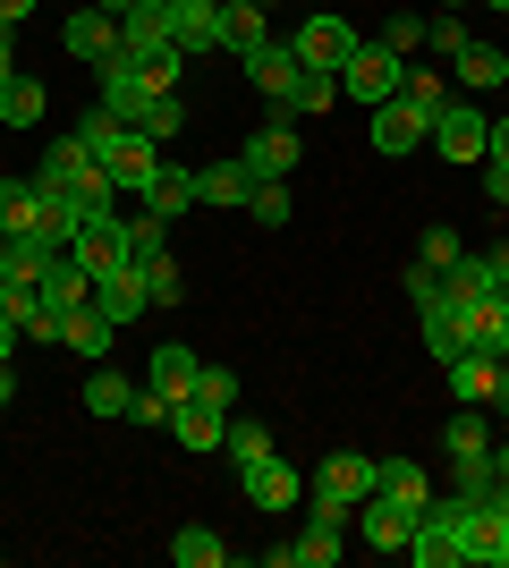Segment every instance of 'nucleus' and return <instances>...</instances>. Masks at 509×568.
Listing matches in <instances>:
<instances>
[{
    "label": "nucleus",
    "mask_w": 509,
    "mask_h": 568,
    "mask_svg": "<svg viewBox=\"0 0 509 568\" xmlns=\"http://www.w3.org/2000/svg\"><path fill=\"white\" fill-rule=\"evenodd\" d=\"M0 407H18V365H0Z\"/></svg>",
    "instance_id": "603ef678"
},
{
    "label": "nucleus",
    "mask_w": 509,
    "mask_h": 568,
    "mask_svg": "<svg viewBox=\"0 0 509 568\" xmlns=\"http://www.w3.org/2000/svg\"><path fill=\"white\" fill-rule=\"evenodd\" d=\"M399 77H408V60H399V51L357 43V51H348V69H339V94L374 111V102H390V94H399Z\"/></svg>",
    "instance_id": "7ed1b4c3"
},
{
    "label": "nucleus",
    "mask_w": 509,
    "mask_h": 568,
    "mask_svg": "<svg viewBox=\"0 0 509 568\" xmlns=\"http://www.w3.org/2000/svg\"><path fill=\"white\" fill-rule=\"evenodd\" d=\"M18 281V255H9V237H0V288Z\"/></svg>",
    "instance_id": "6e6d98bb"
},
{
    "label": "nucleus",
    "mask_w": 509,
    "mask_h": 568,
    "mask_svg": "<svg viewBox=\"0 0 509 568\" xmlns=\"http://www.w3.org/2000/svg\"><path fill=\"white\" fill-rule=\"evenodd\" d=\"M501 288H509V281H501Z\"/></svg>",
    "instance_id": "680f3d73"
},
{
    "label": "nucleus",
    "mask_w": 509,
    "mask_h": 568,
    "mask_svg": "<svg viewBox=\"0 0 509 568\" xmlns=\"http://www.w3.org/2000/svg\"><path fill=\"white\" fill-rule=\"evenodd\" d=\"M374 43L408 60V51H425V18H416V9H390V26H383V34H374Z\"/></svg>",
    "instance_id": "c03bdc74"
},
{
    "label": "nucleus",
    "mask_w": 509,
    "mask_h": 568,
    "mask_svg": "<svg viewBox=\"0 0 509 568\" xmlns=\"http://www.w3.org/2000/svg\"><path fill=\"white\" fill-rule=\"evenodd\" d=\"M221 450L238 458V467H255V458H272V425H255V416H238V407H230V425H221Z\"/></svg>",
    "instance_id": "f704fd0d"
},
{
    "label": "nucleus",
    "mask_w": 509,
    "mask_h": 568,
    "mask_svg": "<svg viewBox=\"0 0 509 568\" xmlns=\"http://www.w3.org/2000/svg\"><path fill=\"white\" fill-rule=\"evenodd\" d=\"M128 246H136V263L170 255V221L162 213H128Z\"/></svg>",
    "instance_id": "37998d69"
},
{
    "label": "nucleus",
    "mask_w": 509,
    "mask_h": 568,
    "mask_svg": "<svg viewBox=\"0 0 509 568\" xmlns=\"http://www.w3.org/2000/svg\"><path fill=\"white\" fill-rule=\"evenodd\" d=\"M60 348H77V356H85V365H102V356L120 348V323H111V314H102V306H77L69 323H60Z\"/></svg>",
    "instance_id": "4be33fe9"
},
{
    "label": "nucleus",
    "mask_w": 509,
    "mask_h": 568,
    "mask_svg": "<svg viewBox=\"0 0 509 568\" xmlns=\"http://www.w3.org/2000/svg\"><path fill=\"white\" fill-rule=\"evenodd\" d=\"M246 213H255V230H289V213H297L289 179H255V187H246Z\"/></svg>",
    "instance_id": "473e14b6"
},
{
    "label": "nucleus",
    "mask_w": 509,
    "mask_h": 568,
    "mask_svg": "<svg viewBox=\"0 0 509 568\" xmlns=\"http://www.w3.org/2000/svg\"><path fill=\"white\" fill-rule=\"evenodd\" d=\"M0 77H18V26H0Z\"/></svg>",
    "instance_id": "8fccbe9b"
},
{
    "label": "nucleus",
    "mask_w": 509,
    "mask_h": 568,
    "mask_svg": "<svg viewBox=\"0 0 509 568\" xmlns=\"http://www.w3.org/2000/svg\"><path fill=\"white\" fill-rule=\"evenodd\" d=\"M43 204H51V195L34 187V179H0V237L43 230Z\"/></svg>",
    "instance_id": "393cba45"
},
{
    "label": "nucleus",
    "mask_w": 509,
    "mask_h": 568,
    "mask_svg": "<svg viewBox=\"0 0 509 568\" xmlns=\"http://www.w3.org/2000/svg\"><path fill=\"white\" fill-rule=\"evenodd\" d=\"M501 450H509V425H501Z\"/></svg>",
    "instance_id": "bf43d9fd"
},
{
    "label": "nucleus",
    "mask_w": 509,
    "mask_h": 568,
    "mask_svg": "<svg viewBox=\"0 0 509 568\" xmlns=\"http://www.w3.org/2000/svg\"><path fill=\"white\" fill-rule=\"evenodd\" d=\"M195 374H204V356H195L187 339H162V348L145 356V390H162V399H187Z\"/></svg>",
    "instance_id": "f3484780"
},
{
    "label": "nucleus",
    "mask_w": 509,
    "mask_h": 568,
    "mask_svg": "<svg viewBox=\"0 0 509 568\" xmlns=\"http://www.w3.org/2000/svg\"><path fill=\"white\" fill-rule=\"evenodd\" d=\"M94 162L111 170V179H120V195H145V187H153V170H162V144H153L145 128H120V136L102 144Z\"/></svg>",
    "instance_id": "9d476101"
},
{
    "label": "nucleus",
    "mask_w": 509,
    "mask_h": 568,
    "mask_svg": "<svg viewBox=\"0 0 509 568\" xmlns=\"http://www.w3.org/2000/svg\"><path fill=\"white\" fill-rule=\"evenodd\" d=\"M43 119V85L34 77H0V128H34Z\"/></svg>",
    "instance_id": "e433bc0d"
},
{
    "label": "nucleus",
    "mask_w": 509,
    "mask_h": 568,
    "mask_svg": "<svg viewBox=\"0 0 509 568\" xmlns=\"http://www.w3.org/2000/svg\"><path fill=\"white\" fill-rule=\"evenodd\" d=\"M492 442H501V433L485 425V407H459V416L441 425V450L450 458H492Z\"/></svg>",
    "instance_id": "c85d7f7f"
},
{
    "label": "nucleus",
    "mask_w": 509,
    "mask_h": 568,
    "mask_svg": "<svg viewBox=\"0 0 509 568\" xmlns=\"http://www.w3.org/2000/svg\"><path fill=\"white\" fill-rule=\"evenodd\" d=\"M170 560H179V568H221L230 544H221L213 526H179V535H170Z\"/></svg>",
    "instance_id": "c9c22d12"
},
{
    "label": "nucleus",
    "mask_w": 509,
    "mask_h": 568,
    "mask_svg": "<svg viewBox=\"0 0 509 568\" xmlns=\"http://www.w3.org/2000/svg\"><path fill=\"white\" fill-rule=\"evenodd\" d=\"M128 425H170V399L136 382V399H128Z\"/></svg>",
    "instance_id": "49530a36"
},
{
    "label": "nucleus",
    "mask_w": 509,
    "mask_h": 568,
    "mask_svg": "<svg viewBox=\"0 0 509 568\" xmlns=\"http://www.w3.org/2000/svg\"><path fill=\"white\" fill-rule=\"evenodd\" d=\"M339 535H348V509H332V500H306V535H297V568H332L339 551Z\"/></svg>",
    "instance_id": "dca6fc26"
},
{
    "label": "nucleus",
    "mask_w": 509,
    "mask_h": 568,
    "mask_svg": "<svg viewBox=\"0 0 509 568\" xmlns=\"http://www.w3.org/2000/svg\"><path fill=\"white\" fill-rule=\"evenodd\" d=\"M476 170H485V204L509 213V162H476Z\"/></svg>",
    "instance_id": "de8ad7c7"
},
{
    "label": "nucleus",
    "mask_w": 509,
    "mask_h": 568,
    "mask_svg": "<svg viewBox=\"0 0 509 568\" xmlns=\"http://www.w3.org/2000/svg\"><path fill=\"white\" fill-rule=\"evenodd\" d=\"M365 43V34H357V26H348V18H332V9H315V18H306V26H297V34H289V51H297V69H348V51H357Z\"/></svg>",
    "instance_id": "20e7f679"
},
{
    "label": "nucleus",
    "mask_w": 509,
    "mask_h": 568,
    "mask_svg": "<svg viewBox=\"0 0 509 568\" xmlns=\"http://www.w3.org/2000/svg\"><path fill=\"white\" fill-rule=\"evenodd\" d=\"M485 162H509V119H492V136H485Z\"/></svg>",
    "instance_id": "09e8293b"
},
{
    "label": "nucleus",
    "mask_w": 509,
    "mask_h": 568,
    "mask_svg": "<svg viewBox=\"0 0 509 568\" xmlns=\"http://www.w3.org/2000/svg\"><path fill=\"white\" fill-rule=\"evenodd\" d=\"M459 255H467L459 230H450V221H425V237H416V263H425V272H450Z\"/></svg>",
    "instance_id": "58836bf2"
},
{
    "label": "nucleus",
    "mask_w": 509,
    "mask_h": 568,
    "mask_svg": "<svg viewBox=\"0 0 509 568\" xmlns=\"http://www.w3.org/2000/svg\"><path fill=\"white\" fill-rule=\"evenodd\" d=\"M467 348L492 356V365L509 356V288H492V297H476V306H467Z\"/></svg>",
    "instance_id": "aec40b11"
},
{
    "label": "nucleus",
    "mask_w": 509,
    "mask_h": 568,
    "mask_svg": "<svg viewBox=\"0 0 509 568\" xmlns=\"http://www.w3.org/2000/svg\"><path fill=\"white\" fill-rule=\"evenodd\" d=\"M9 356H18V323H9V314H0V365H9Z\"/></svg>",
    "instance_id": "864d4df0"
},
{
    "label": "nucleus",
    "mask_w": 509,
    "mask_h": 568,
    "mask_svg": "<svg viewBox=\"0 0 509 568\" xmlns=\"http://www.w3.org/2000/svg\"><path fill=\"white\" fill-rule=\"evenodd\" d=\"M399 102H416L425 119H441V102H450V77H441V69H408V77H399Z\"/></svg>",
    "instance_id": "4c0bfd02"
},
{
    "label": "nucleus",
    "mask_w": 509,
    "mask_h": 568,
    "mask_svg": "<svg viewBox=\"0 0 509 568\" xmlns=\"http://www.w3.org/2000/svg\"><path fill=\"white\" fill-rule=\"evenodd\" d=\"M441 9H467V0H441Z\"/></svg>",
    "instance_id": "4d7b16f0"
},
{
    "label": "nucleus",
    "mask_w": 509,
    "mask_h": 568,
    "mask_svg": "<svg viewBox=\"0 0 509 568\" xmlns=\"http://www.w3.org/2000/svg\"><path fill=\"white\" fill-rule=\"evenodd\" d=\"M339 102V77L332 69H297V85H289V102H281V111H297V119H323Z\"/></svg>",
    "instance_id": "2f4dec72"
},
{
    "label": "nucleus",
    "mask_w": 509,
    "mask_h": 568,
    "mask_svg": "<svg viewBox=\"0 0 509 568\" xmlns=\"http://www.w3.org/2000/svg\"><path fill=\"white\" fill-rule=\"evenodd\" d=\"M136 128H145L153 144H170V136H179V128H187V102H179V85H170V94H153V102H145V119H136Z\"/></svg>",
    "instance_id": "ea45409f"
},
{
    "label": "nucleus",
    "mask_w": 509,
    "mask_h": 568,
    "mask_svg": "<svg viewBox=\"0 0 509 568\" xmlns=\"http://www.w3.org/2000/svg\"><path fill=\"white\" fill-rule=\"evenodd\" d=\"M246 187H255L246 162H204L195 170V195H204V204H246Z\"/></svg>",
    "instance_id": "72a5a7b5"
},
{
    "label": "nucleus",
    "mask_w": 509,
    "mask_h": 568,
    "mask_svg": "<svg viewBox=\"0 0 509 568\" xmlns=\"http://www.w3.org/2000/svg\"><path fill=\"white\" fill-rule=\"evenodd\" d=\"M441 374H450V399L459 407H492V356H450V365H441Z\"/></svg>",
    "instance_id": "c756f323"
},
{
    "label": "nucleus",
    "mask_w": 509,
    "mask_h": 568,
    "mask_svg": "<svg viewBox=\"0 0 509 568\" xmlns=\"http://www.w3.org/2000/svg\"><path fill=\"white\" fill-rule=\"evenodd\" d=\"M374 493L408 500V509H425V500H434V475L416 467V458H374Z\"/></svg>",
    "instance_id": "cd10ccee"
},
{
    "label": "nucleus",
    "mask_w": 509,
    "mask_h": 568,
    "mask_svg": "<svg viewBox=\"0 0 509 568\" xmlns=\"http://www.w3.org/2000/svg\"><path fill=\"white\" fill-rule=\"evenodd\" d=\"M94 306L128 332V323L153 306V297H145V263H120V272H102V281H94Z\"/></svg>",
    "instance_id": "a211bd4d"
},
{
    "label": "nucleus",
    "mask_w": 509,
    "mask_h": 568,
    "mask_svg": "<svg viewBox=\"0 0 509 568\" xmlns=\"http://www.w3.org/2000/svg\"><path fill=\"white\" fill-rule=\"evenodd\" d=\"M485 9H509V0H485Z\"/></svg>",
    "instance_id": "13d9d810"
},
{
    "label": "nucleus",
    "mask_w": 509,
    "mask_h": 568,
    "mask_svg": "<svg viewBox=\"0 0 509 568\" xmlns=\"http://www.w3.org/2000/svg\"><path fill=\"white\" fill-rule=\"evenodd\" d=\"M94 102H102L111 119H128V128H136V119H145V102H153V85H145V69L120 51V60H102V69H94Z\"/></svg>",
    "instance_id": "f8f14e48"
},
{
    "label": "nucleus",
    "mask_w": 509,
    "mask_h": 568,
    "mask_svg": "<svg viewBox=\"0 0 509 568\" xmlns=\"http://www.w3.org/2000/svg\"><path fill=\"white\" fill-rule=\"evenodd\" d=\"M348 518H357V535L383 551V560H399V551H408V535H416V509H408V500H390V493H365Z\"/></svg>",
    "instance_id": "1a4fd4ad"
},
{
    "label": "nucleus",
    "mask_w": 509,
    "mask_h": 568,
    "mask_svg": "<svg viewBox=\"0 0 509 568\" xmlns=\"http://www.w3.org/2000/svg\"><path fill=\"white\" fill-rule=\"evenodd\" d=\"M459 551H467V568H509V509L501 500H467Z\"/></svg>",
    "instance_id": "6e6552de"
},
{
    "label": "nucleus",
    "mask_w": 509,
    "mask_h": 568,
    "mask_svg": "<svg viewBox=\"0 0 509 568\" xmlns=\"http://www.w3.org/2000/svg\"><path fill=\"white\" fill-rule=\"evenodd\" d=\"M297 153H306V136H297V111H272L255 136H246V179H289L297 170Z\"/></svg>",
    "instance_id": "39448f33"
},
{
    "label": "nucleus",
    "mask_w": 509,
    "mask_h": 568,
    "mask_svg": "<svg viewBox=\"0 0 509 568\" xmlns=\"http://www.w3.org/2000/svg\"><path fill=\"white\" fill-rule=\"evenodd\" d=\"M136 204H145V213H162V221H179V213H187V204H204V195H195V170L162 162V170H153V187L136 195Z\"/></svg>",
    "instance_id": "a878e982"
},
{
    "label": "nucleus",
    "mask_w": 509,
    "mask_h": 568,
    "mask_svg": "<svg viewBox=\"0 0 509 568\" xmlns=\"http://www.w3.org/2000/svg\"><path fill=\"white\" fill-rule=\"evenodd\" d=\"M272 43V26H264V9H255V0H221V51H264Z\"/></svg>",
    "instance_id": "bb28decb"
},
{
    "label": "nucleus",
    "mask_w": 509,
    "mask_h": 568,
    "mask_svg": "<svg viewBox=\"0 0 509 568\" xmlns=\"http://www.w3.org/2000/svg\"><path fill=\"white\" fill-rule=\"evenodd\" d=\"M485 136H492V119L476 111V94H450V102H441V119H434V136H425V144H434L441 162L459 170V162H485Z\"/></svg>",
    "instance_id": "f03ea898"
},
{
    "label": "nucleus",
    "mask_w": 509,
    "mask_h": 568,
    "mask_svg": "<svg viewBox=\"0 0 509 568\" xmlns=\"http://www.w3.org/2000/svg\"><path fill=\"white\" fill-rule=\"evenodd\" d=\"M43 297H51V306H60V314L94 306V272L77 263V246H69V255H51V263H43Z\"/></svg>",
    "instance_id": "5701e85b"
},
{
    "label": "nucleus",
    "mask_w": 509,
    "mask_h": 568,
    "mask_svg": "<svg viewBox=\"0 0 509 568\" xmlns=\"http://www.w3.org/2000/svg\"><path fill=\"white\" fill-rule=\"evenodd\" d=\"M365 136H374V153H383V162H408L416 144L434 136V119L416 111V102L390 94V102H374V111H365Z\"/></svg>",
    "instance_id": "423d86ee"
},
{
    "label": "nucleus",
    "mask_w": 509,
    "mask_h": 568,
    "mask_svg": "<svg viewBox=\"0 0 509 568\" xmlns=\"http://www.w3.org/2000/svg\"><path fill=\"white\" fill-rule=\"evenodd\" d=\"M374 493V458L365 450H332L315 475H306V500H332V509H357Z\"/></svg>",
    "instance_id": "0eeeda50"
},
{
    "label": "nucleus",
    "mask_w": 509,
    "mask_h": 568,
    "mask_svg": "<svg viewBox=\"0 0 509 568\" xmlns=\"http://www.w3.org/2000/svg\"><path fill=\"white\" fill-rule=\"evenodd\" d=\"M195 399H213V407H238V374H230V365H204V374H195Z\"/></svg>",
    "instance_id": "a18cd8bd"
},
{
    "label": "nucleus",
    "mask_w": 509,
    "mask_h": 568,
    "mask_svg": "<svg viewBox=\"0 0 509 568\" xmlns=\"http://www.w3.org/2000/svg\"><path fill=\"white\" fill-rule=\"evenodd\" d=\"M60 51H69V60H85V69H102V60H120V18L85 0V9H77V18L60 26Z\"/></svg>",
    "instance_id": "ddd939ff"
},
{
    "label": "nucleus",
    "mask_w": 509,
    "mask_h": 568,
    "mask_svg": "<svg viewBox=\"0 0 509 568\" xmlns=\"http://www.w3.org/2000/svg\"><path fill=\"white\" fill-rule=\"evenodd\" d=\"M459 518H467V500L459 493H434L425 509H416V535H408L399 560H416V568H459L467 560V551H459Z\"/></svg>",
    "instance_id": "f257e3e1"
},
{
    "label": "nucleus",
    "mask_w": 509,
    "mask_h": 568,
    "mask_svg": "<svg viewBox=\"0 0 509 568\" xmlns=\"http://www.w3.org/2000/svg\"><path fill=\"white\" fill-rule=\"evenodd\" d=\"M26 9H34V0H0V26H26Z\"/></svg>",
    "instance_id": "5fc2aeb1"
},
{
    "label": "nucleus",
    "mask_w": 509,
    "mask_h": 568,
    "mask_svg": "<svg viewBox=\"0 0 509 568\" xmlns=\"http://www.w3.org/2000/svg\"><path fill=\"white\" fill-rule=\"evenodd\" d=\"M170 43L187 51H221V0H170Z\"/></svg>",
    "instance_id": "6ab92c4d"
},
{
    "label": "nucleus",
    "mask_w": 509,
    "mask_h": 568,
    "mask_svg": "<svg viewBox=\"0 0 509 568\" xmlns=\"http://www.w3.org/2000/svg\"><path fill=\"white\" fill-rule=\"evenodd\" d=\"M221 425H230V407H213V399H170V442H179V450H221Z\"/></svg>",
    "instance_id": "2eb2a0df"
},
{
    "label": "nucleus",
    "mask_w": 509,
    "mask_h": 568,
    "mask_svg": "<svg viewBox=\"0 0 509 568\" xmlns=\"http://www.w3.org/2000/svg\"><path fill=\"white\" fill-rule=\"evenodd\" d=\"M238 69L255 77V94L281 111V102H289V85H297V51H289V43H264V51H246Z\"/></svg>",
    "instance_id": "412c9836"
},
{
    "label": "nucleus",
    "mask_w": 509,
    "mask_h": 568,
    "mask_svg": "<svg viewBox=\"0 0 509 568\" xmlns=\"http://www.w3.org/2000/svg\"><path fill=\"white\" fill-rule=\"evenodd\" d=\"M467 43H476V34H467V18H459V9H441V18H425V51H441V60H459Z\"/></svg>",
    "instance_id": "a19ab883"
},
{
    "label": "nucleus",
    "mask_w": 509,
    "mask_h": 568,
    "mask_svg": "<svg viewBox=\"0 0 509 568\" xmlns=\"http://www.w3.org/2000/svg\"><path fill=\"white\" fill-rule=\"evenodd\" d=\"M492 407H509V356L492 365Z\"/></svg>",
    "instance_id": "3c124183"
},
{
    "label": "nucleus",
    "mask_w": 509,
    "mask_h": 568,
    "mask_svg": "<svg viewBox=\"0 0 509 568\" xmlns=\"http://www.w3.org/2000/svg\"><path fill=\"white\" fill-rule=\"evenodd\" d=\"M450 69H459V94H501L509 85V51L501 43H467Z\"/></svg>",
    "instance_id": "b1692460"
},
{
    "label": "nucleus",
    "mask_w": 509,
    "mask_h": 568,
    "mask_svg": "<svg viewBox=\"0 0 509 568\" xmlns=\"http://www.w3.org/2000/svg\"><path fill=\"white\" fill-rule=\"evenodd\" d=\"M128 399H136V382H128L120 365L102 356L94 374H85V407H94V416H128Z\"/></svg>",
    "instance_id": "7c9ffc66"
},
{
    "label": "nucleus",
    "mask_w": 509,
    "mask_h": 568,
    "mask_svg": "<svg viewBox=\"0 0 509 568\" xmlns=\"http://www.w3.org/2000/svg\"><path fill=\"white\" fill-rule=\"evenodd\" d=\"M238 493H246V509H289V500H306V475L272 450V458H255V467H238Z\"/></svg>",
    "instance_id": "4468645a"
},
{
    "label": "nucleus",
    "mask_w": 509,
    "mask_h": 568,
    "mask_svg": "<svg viewBox=\"0 0 509 568\" xmlns=\"http://www.w3.org/2000/svg\"><path fill=\"white\" fill-rule=\"evenodd\" d=\"M255 9H272V0H255Z\"/></svg>",
    "instance_id": "052dcab7"
},
{
    "label": "nucleus",
    "mask_w": 509,
    "mask_h": 568,
    "mask_svg": "<svg viewBox=\"0 0 509 568\" xmlns=\"http://www.w3.org/2000/svg\"><path fill=\"white\" fill-rule=\"evenodd\" d=\"M416 332H425L434 365H450V356H467V306L434 281V297H416Z\"/></svg>",
    "instance_id": "9b49d317"
},
{
    "label": "nucleus",
    "mask_w": 509,
    "mask_h": 568,
    "mask_svg": "<svg viewBox=\"0 0 509 568\" xmlns=\"http://www.w3.org/2000/svg\"><path fill=\"white\" fill-rule=\"evenodd\" d=\"M145 297H153V306H179V297H187V272H179V255H153V263H145Z\"/></svg>",
    "instance_id": "79ce46f5"
}]
</instances>
